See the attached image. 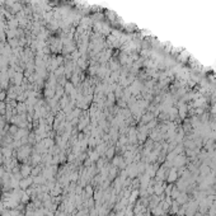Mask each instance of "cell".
<instances>
[{
    "mask_svg": "<svg viewBox=\"0 0 216 216\" xmlns=\"http://www.w3.org/2000/svg\"><path fill=\"white\" fill-rule=\"evenodd\" d=\"M32 182L33 181L29 179V178H28V179H21V182H19V186H21L22 189H25L28 186H31V184H32Z\"/></svg>",
    "mask_w": 216,
    "mask_h": 216,
    "instance_id": "obj_1",
    "label": "cell"
},
{
    "mask_svg": "<svg viewBox=\"0 0 216 216\" xmlns=\"http://www.w3.org/2000/svg\"><path fill=\"white\" fill-rule=\"evenodd\" d=\"M31 173H32V169H31L29 167H27V165H24L23 168H22V170H21V175L23 178H25L27 175H29Z\"/></svg>",
    "mask_w": 216,
    "mask_h": 216,
    "instance_id": "obj_2",
    "label": "cell"
},
{
    "mask_svg": "<svg viewBox=\"0 0 216 216\" xmlns=\"http://www.w3.org/2000/svg\"><path fill=\"white\" fill-rule=\"evenodd\" d=\"M22 202L23 203H25V202H28V200H29V196L27 195V193H22Z\"/></svg>",
    "mask_w": 216,
    "mask_h": 216,
    "instance_id": "obj_3",
    "label": "cell"
}]
</instances>
